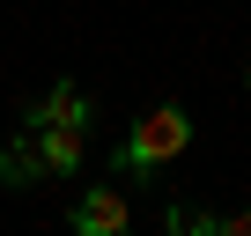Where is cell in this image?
Listing matches in <instances>:
<instances>
[{"instance_id":"3","label":"cell","mask_w":251,"mask_h":236,"mask_svg":"<svg viewBox=\"0 0 251 236\" xmlns=\"http://www.w3.org/2000/svg\"><path fill=\"white\" fill-rule=\"evenodd\" d=\"M30 133H37L45 170H81V155H89V126L81 118H67V126H30Z\"/></svg>"},{"instance_id":"5","label":"cell","mask_w":251,"mask_h":236,"mask_svg":"<svg viewBox=\"0 0 251 236\" xmlns=\"http://www.w3.org/2000/svg\"><path fill=\"white\" fill-rule=\"evenodd\" d=\"M37 177H45L37 133H23V141H8V148H0V185H37Z\"/></svg>"},{"instance_id":"2","label":"cell","mask_w":251,"mask_h":236,"mask_svg":"<svg viewBox=\"0 0 251 236\" xmlns=\"http://www.w3.org/2000/svg\"><path fill=\"white\" fill-rule=\"evenodd\" d=\"M74 236H133V207H126V192L96 185L74 199Z\"/></svg>"},{"instance_id":"4","label":"cell","mask_w":251,"mask_h":236,"mask_svg":"<svg viewBox=\"0 0 251 236\" xmlns=\"http://www.w3.org/2000/svg\"><path fill=\"white\" fill-rule=\"evenodd\" d=\"M67 118H81V126H89V103H81L74 81H52L45 103H30V126H67Z\"/></svg>"},{"instance_id":"7","label":"cell","mask_w":251,"mask_h":236,"mask_svg":"<svg viewBox=\"0 0 251 236\" xmlns=\"http://www.w3.org/2000/svg\"><path fill=\"white\" fill-rule=\"evenodd\" d=\"M214 236H251V214H229V221H214Z\"/></svg>"},{"instance_id":"1","label":"cell","mask_w":251,"mask_h":236,"mask_svg":"<svg viewBox=\"0 0 251 236\" xmlns=\"http://www.w3.org/2000/svg\"><path fill=\"white\" fill-rule=\"evenodd\" d=\"M185 141H192V118H185L177 103H155L148 118H133V133H126L118 163H126V170H163L170 155H185Z\"/></svg>"},{"instance_id":"6","label":"cell","mask_w":251,"mask_h":236,"mask_svg":"<svg viewBox=\"0 0 251 236\" xmlns=\"http://www.w3.org/2000/svg\"><path fill=\"white\" fill-rule=\"evenodd\" d=\"M163 229H170V236H214V221H200V214H185V207H170Z\"/></svg>"}]
</instances>
